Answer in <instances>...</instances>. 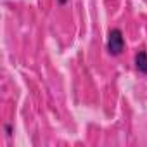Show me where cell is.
Listing matches in <instances>:
<instances>
[{
  "mask_svg": "<svg viewBox=\"0 0 147 147\" xmlns=\"http://www.w3.org/2000/svg\"><path fill=\"white\" fill-rule=\"evenodd\" d=\"M106 49H107L109 55H119V54L125 50V36H123V31H121L119 28L109 30Z\"/></svg>",
  "mask_w": 147,
  "mask_h": 147,
  "instance_id": "1",
  "label": "cell"
},
{
  "mask_svg": "<svg viewBox=\"0 0 147 147\" xmlns=\"http://www.w3.org/2000/svg\"><path fill=\"white\" fill-rule=\"evenodd\" d=\"M5 133H7V137L12 135V126H11V125H5Z\"/></svg>",
  "mask_w": 147,
  "mask_h": 147,
  "instance_id": "3",
  "label": "cell"
},
{
  "mask_svg": "<svg viewBox=\"0 0 147 147\" xmlns=\"http://www.w3.org/2000/svg\"><path fill=\"white\" fill-rule=\"evenodd\" d=\"M135 67L147 76V52L145 50H138L135 54Z\"/></svg>",
  "mask_w": 147,
  "mask_h": 147,
  "instance_id": "2",
  "label": "cell"
},
{
  "mask_svg": "<svg viewBox=\"0 0 147 147\" xmlns=\"http://www.w3.org/2000/svg\"><path fill=\"white\" fill-rule=\"evenodd\" d=\"M57 2H59L61 5H66V4H67V0H57Z\"/></svg>",
  "mask_w": 147,
  "mask_h": 147,
  "instance_id": "4",
  "label": "cell"
}]
</instances>
